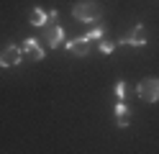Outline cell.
Here are the masks:
<instances>
[{"mask_svg": "<svg viewBox=\"0 0 159 154\" xmlns=\"http://www.w3.org/2000/svg\"><path fill=\"white\" fill-rule=\"evenodd\" d=\"M103 16V8L95 3V0H80L72 5V18L80 23H98Z\"/></svg>", "mask_w": 159, "mask_h": 154, "instance_id": "1", "label": "cell"}, {"mask_svg": "<svg viewBox=\"0 0 159 154\" xmlns=\"http://www.w3.org/2000/svg\"><path fill=\"white\" fill-rule=\"evenodd\" d=\"M21 51H23L26 57H31L34 62H41V59L46 57V51H44V46H39V41H36L34 36H31V39H26L23 44H21Z\"/></svg>", "mask_w": 159, "mask_h": 154, "instance_id": "7", "label": "cell"}, {"mask_svg": "<svg viewBox=\"0 0 159 154\" xmlns=\"http://www.w3.org/2000/svg\"><path fill=\"white\" fill-rule=\"evenodd\" d=\"M113 113H116V118H118V116H126V113H131V108H128L123 100H118V103H116V108H113Z\"/></svg>", "mask_w": 159, "mask_h": 154, "instance_id": "11", "label": "cell"}, {"mask_svg": "<svg viewBox=\"0 0 159 154\" xmlns=\"http://www.w3.org/2000/svg\"><path fill=\"white\" fill-rule=\"evenodd\" d=\"M116 46H134V49H141V46H146L144 23H136V26H134V31H131L128 36H123V39H118V41H116Z\"/></svg>", "mask_w": 159, "mask_h": 154, "instance_id": "5", "label": "cell"}, {"mask_svg": "<svg viewBox=\"0 0 159 154\" xmlns=\"http://www.w3.org/2000/svg\"><path fill=\"white\" fill-rule=\"evenodd\" d=\"M64 49L69 51V54H77V57H87V51H90V46H87V41H85L82 36L64 41Z\"/></svg>", "mask_w": 159, "mask_h": 154, "instance_id": "8", "label": "cell"}, {"mask_svg": "<svg viewBox=\"0 0 159 154\" xmlns=\"http://www.w3.org/2000/svg\"><path fill=\"white\" fill-rule=\"evenodd\" d=\"M23 62V51L21 46H16V44H8L3 51H0V67L8 69V67H18Z\"/></svg>", "mask_w": 159, "mask_h": 154, "instance_id": "3", "label": "cell"}, {"mask_svg": "<svg viewBox=\"0 0 159 154\" xmlns=\"http://www.w3.org/2000/svg\"><path fill=\"white\" fill-rule=\"evenodd\" d=\"M59 16V10H41V8H34L28 13V23L36 26V28H46L49 23H54Z\"/></svg>", "mask_w": 159, "mask_h": 154, "instance_id": "4", "label": "cell"}, {"mask_svg": "<svg viewBox=\"0 0 159 154\" xmlns=\"http://www.w3.org/2000/svg\"><path fill=\"white\" fill-rule=\"evenodd\" d=\"M136 92L144 103H157L159 100V80L157 77H144L136 85Z\"/></svg>", "mask_w": 159, "mask_h": 154, "instance_id": "2", "label": "cell"}, {"mask_svg": "<svg viewBox=\"0 0 159 154\" xmlns=\"http://www.w3.org/2000/svg\"><path fill=\"white\" fill-rule=\"evenodd\" d=\"M103 36H105V23H100V26L90 28V31H87V34H85L82 39L87 41V44H90V41H98V39H103Z\"/></svg>", "mask_w": 159, "mask_h": 154, "instance_id": "9", "label": "cell"}, {"mask_svg": "<svg viewBox=\"0 0 159 154\" xmlns=\"http://www.w3.org/2000/svg\"><path fill=\"white\" fill-rule=\"evenodd\" d=\"M116 123H118V128H128V126H131V113H126V116H118Z\"/></svg>", "mask_w": 159, "mask_h": 154, "instance_id": "13", "label": "cell"}, {"mask_svg": "<svg viewBox=\"0 0 159 154\" xmlns=\"http://www.w3.org/2000/svg\"><path fill=\"white\" fill-rule=\"evenodd\" d=\"M113 92H116V98H118V100H123V98H126V92H128V85H126L123 80H118L116 85H113Z\"/></svg>", "mask_w": 159, "mask_h": 154, "instance_id": "10", "label": "cell"}, {"mask_svg": "<svg viewBox=\"0 0 159 154\" xmlns=\"http://www.w3.org/2000/svg\"><path fill=\"white\" fill-rule=\"evenodd\" d=\"M113 49H116V41H103L100 39V54H113Z\"/></svg>", "mask_w": 159, "mask_h": 154, "instance_id": "12", "label": "cell"}, {"mask_svg": "<svg viewBox=\"0 0 159 154\" xmlns=\"http://www.w3.org/2000/svg\"><path fill=\"white\" fill-rule=\"evenodd\" d=\"M44 41H46V46L59 49L64 44V28L62 26H46L44 28Z\"/></svg>", "mask_w": 159, "mask_h": 154, "instance_id": "6", "label": "cell"}]
</instances>
